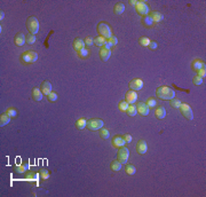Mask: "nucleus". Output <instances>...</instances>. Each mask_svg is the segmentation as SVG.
<instances>
[{
	"label": "nucleus",
	"mask_w": 206,
	"mask_h": 197,
	"mask_svg": "<svg viewBox=\"0 0 206 197\" xmlns=\"http://www.w3.org/2000/svg\"><path fill=\"white\" fill-rule=\"evenodd\" d=\"M156 95L158 96V99L167 101V100H172L175 97V93L174 91L169 87V86H160L156 89Z\"/></svg>",
	"instance_id": "nucleus-1"
},
{
	"label": "nucleus",
	"mask_w": 206,
	"mask_h": 197,
	"mask_svg": "<svg viewBox=\"0 0 206 197\" xmlns=\"http://www.w3.org/2000/svg\"><path fill=\"white\" fill-rule=\"evenodd\" d=\"M38 58V54L35 51H25L21 54L19 60L23 64H31V63H35Z\"/></svg>",
	"instance_id": "nucleus-2"
},
{
	"label": "nucleus",
	"mask_w": 206,
	"mask_h": 197,
	"mask_svg": "<svg viewBox=\"0 0 206 197\" xmlns=\"http://www.w3.org/2000/svg\"><path fill=\"white\" fill-rule=\"evenodd\" d=\"M97 33L103 37L104 39H109V38L112 36V31H111V29H110V25L108 24V23H105V22H100L99 24H97Z\"/></svg>",
	"instance_id": "nucleus-3"
},
{
	"label": "nucleus",
	"mask_w": 206,
	"mask_h": 197,
	"mask_svg": "<svg viewBox=\"0 0 206 197\" xmlns=\"http://www.w3.org/2000/svg\"><path fill=\"white\" fill-rule=\"evenodd\" d=\"M25 25H27V29H28L30 35H37L38 33V31H39V21L35 16L28 17Z\"/></svg>",
	"instance_id": "nucleus-4"
},
{
	"label": "nucleus",
	"mask_w": 206,
	"mask_h": 197,
	"mask_svg": "<svg viewBox=\"0 0 206 197\" xmlns=\"http://www.w3.org/2000/svg\"><path fill=\"white\" fill-rule=\"evenodd\" d=\"M103 126H104V122H103L102 119H99V118L88 119L87 121V125H86V127L89 131H97V130L102 128Z\"/></svg>",
	"instance_id": "nucleus-5"
},
{
	"label": "nucleus",
	"mask_w": 206,
	"mask_h": 197,
	"mask_svg": "<svg viewBox=\"0 0 206 197\" xmlns=\"http://www.w3.org/2000/svg\"><path fill=\"white\" fill-rule=\"evenodd\" d=\"M135 10L141 16H147L149 14V5L145 1H138L135 6Z\"/></svg>",
	"instance_id": "nucleus-6"
},
{
	"label": "nucleus",
	"mask_w": 206,
	"mask_h": 197,
	"mask_svg": "<svg viewBox=\"0 0 206 197\" xmlns=\"http://www.w3.org/2000/svg\"><path fill=\"white\" fill-rule=\"evenodd\" d=\"M181 113L183 115V117H186L188 121H192L194 119V113H192V109L191 107L187 103H181V105L179 107Z\"/></svg>",
	"instance_id": "nucleus-7"
},
{
	"label": "nucleus",
	"mask_w": 206,
	"mask_h": 197,
	"mask_svg": "<svg viewBox=\"0 0 206 197\" xmlns=\"http://www.w3.org/2000/svg\"><path fill=\"white\" fill-rule=\"evenodd\" d=\"M128 156H130V151L128 149L124 146L122 148H118V152H117V159L119 160L122 164H126L128 160Z\"/></svg>",
	"instance_id": "nucleus-8"
},
{
	"label": "nucleus",
	"mask_w": 206,
	"mask_h": 197,
	"mask_svg": "<svg viewBox=\"0 0 206 197\" xmlns=\"http://www.w3.org/2000/svg\"><path fill=\"white\" fill-rule=\"evenodd\" d=\"M128 87H130V89L135 91V92L136 91H140V89H142V87H143V80L141 78H134V79H132L131 82H130Z\"/></svg>",
	"instance_id": "nucleus-9"
},
{
	"label": "nucleus",
	"mask_w": 206,
	"mask_h": 197,
	"mask_svg": "<svg viewBox=\"0 0 206 197\" xmlns=\"http://www.w3.org/2000/svg\"><path fill=\"white\" fill-rule=\"evenodd\" d=\"M125 140H124V136L120 134H117L112 138V147L115 148H122L125 146Z\"/></svg>",
	"instance_id": "nucleus-10"
},
{
	"label": "nucleus",
	"mask_w": 206,
	"mask_h": 197,
	"mask_svg": "<svg viewBox=\"0 0 206 197\" xmlns=\"http://www.w3.org/2000/svg\"><path fill=\"white\" fill-rule=\"evenodd\" d=\"M135 149H136V152H138L139 155H144V154L147 152V149H148L147 142L144 140H139L138 141V143H136Z\"/></svg>",
	"instance_id": "nucleus-11"
},
{
	"label": "nucleus",
	"mask_w": 206,
	"mask_h": 197,
	"mask_svg": "<svg viewBox=\"0 0 206 197\" xmlns=\"http://www.w3.org/2000/svg\"><path fill=\"white\" fill-rule=\"evenodd\" d=\"M136 99H138V95H136L135 91L130 89L128 92H126V94H125V101L128 104H133L134 102H136Z\"/></svg>",
	"instance_id": "nucleus-12"
},
{
	"label": "nucleus",
	"mask_w": 206,
	"mask_h": 197,
	"mask_svg": "<svg viewBox=\"0 0 206 197\" xmlns=\"http://www.w3.org/2000/svg\"><path fill=\"white\" fill-rule=\"evenodd\" d=\"M136 110L142 116H148L150 111L149 107L144 103V102H139V103L136 104Z\"/></svg>",
	"instance_id": "nucleus-13"
},
{
	"label": "nucleus",
	"mask_w": 206,
	"mask_h": 197,
	"mask_svg": "<svg viewBox=\"0 0 206 197\" xmlns=\"http://www.w3.org/2000/svg\"><path fill=\"white\" fill-rule=\"evenodd\" d=\"M148 15L152 19V21H153L155 23H159V22H161V21L164 19V15H163L160 12H157V10L150 12Z\"/></svg>",
	"instance_id": "nucleus-14"
},
{
	"label": "nucleus",
	"mask_w": 206,
	"mask_h": 197,
	"mask_svg": "<svg viewBox=\"0 0 206 197\" xmlns=\"http://www.w3.org/2000/svg\"><path fill=\"white\" fill-rule=\"evenodd\" d=\"M14 41L17 46H23L24 44H27V39L24 37V35L22 32H17L15 35V38H14Z\"/></svg>",
	"instance_id": "nucleus-15"
},
{
	"label": "nucleus",
	"mask_w": 206,
	"mask_h": 197,
	"mask_svg": "<svg viewBox=\"0 0 206 197\" xmlns=\"http://www.w3.org/2000/svg\"><path fill=\"white\" fill-rule=\"evenodd\" d=\"M110 56H111V49H105V48L101 47V49H100V58L102 60L103 62H107L110 58Z\"/></svg>",
	"instance_id": "nucleus-16"
},
{
	"label": "nucleus",
	"mask_w": 206,
	"mask_h": 197,
	"mask_svg": "<svg viewBox=\"0 0 206 197\" xmlns=\"http://www.w3.org/2000/svg\"><path fill=\"white\" fill-rule=\"evenodd\" d=\"M31 95H32V99L35 101H37V102L42 100V92H41V89L39 87H35L32 89V92H31Z\"/></svg>",
	"instance_id": "nucleus-17"
},
{
	"label": "nucleus",
	"mask_w": 206,
	"mask_h": 197,
	"mask_svg": "<svg viewBox=\"0 0 206 197\" xmlns=\"http://www.w3.org/2000/svg\"><path fill=\"white\" fill-rule=\"evenodd\" d=\"M40 89H41L42 94L48 96V94L52 92V84L48 80H45V82H42V84L40 86Z\"/></svg>",
	"instance_id": "nucleus-18"
},
{
	"label": "nucleus",
	"mask_w": 206,
	"mask_h": 197,
	"mask_svg": "<svg viewBox=\"0 0 206 197\" xmlns=\"http://www.w3.org/2000/svg\"><path fill=\"white\" fill-rule=\"evenodd\" d=\"M141 23H142V25L144 27V28H152L153 27V24H155V22L152 21V19L150 17L149 15H147V16H142V19H141Z\"/></svg>",
	"instance_id": "nucleus-19"
},
{
	"label": "nucleus",
	"mask_w": 206,
	"mask_h": 197,
	"mask_svg": "<svg viewBox=\"0 0 206 197\" xmlns=\"http://www.w3.org/2000/svg\"><path fill=\"white\" fill-rule=\"evenodd\" d=\"M191 68H192V70H196V71H198L199 69L205 68V63H204V61L196 58V60H194V61H192V63H191Z\"/></svg>",
	"instance_id": "nucleus-20"
},
{
	"label": "nucleus",
	"mask_w": 206,
	"mask_h": 197,
	"mask_svg": "<svg viewBox=\"0 0 206 197\" xmlns=\"http://www.w3.org/2000/svg\"><path fill=\"white\" fill-rule=\"evenodd\" d=\"M124 12H125V5H124V2H117L115 5V7H113V13L116 15H122Z\"/></svg>",
	"instance_id": "nucleus-21"
},
{
	"label": "nucleus",
	"mask_w": 206,
	"mask_h": 197,
	"mask_svg": "<svg viewBox=\"0 0 206 197\" xmlns=\"http://www.w3.org/2000/svg\"><path fill=\"white\" fill-rule=\"evenodd\" d=\"M155 116H156L158 119L165 118V116H166V110H165V108L161 107V105H159L158 108H156V110H155Z\"/></svg>",
	"instance_id": "nucleus-22"
},
{
	"label": "nucleus",
	"mask_w": 206,
	"mask_h": 197,
	"mask_svg": "<svg viewBox=\"0 0 206 197\" xmlns=\"http://www.w3.org/2000/svg\"><path fill=\"white\" fill-rule=\"evenodd\" d=\"M73 48H75L76 52H78V51L81 49V48H85L84 40L80 39V38H76L75 40H73Z\"/></svg>",
	"instance_id": "nucleus-23"
},
{
	"label": "nucleus",
	"mask_w": 206,
	"mask_h": 197,
	"mask_svg": "<svg viewBox=\"0 0 206 197\" xmlns=\"http://www.w3.org/2000/svg\"><path fill=\"white\" fill-rule=\"evenodd\" d=\"M29 169H30L29 164L28 163H24V164H22V165H17V166L14 169V171L17 172V173H27L29 171Z\"/></svg>",
	"instance_id": "nucleus-24"
},
{
	"label": "nucleus",
	"mask_w": 206,
	"mask_h": 197,
	"mask_svg": "<svg viewBox=\"0 0 206 197\" xmlns=\"http://www.w3.org/2000/svg\"><path fill=\"white\" fill-rule=\"evenodd\" d=\"M122 164L118 159L112 160V162L110 163V167H111V170H112V171H115V172L120 171V170H122Z\"/></svg>",
	"instance_id": "nucleus-25"
},
{
	"label": "nucleus",
	"mask_w": 206,
	"mask_h": 197,
	"mask_svg": "<svg viewBox=\"0 0 206 197\" xmlns=\"http://www.w3.org/2000/svg\"><path fill=\"white\" fill-rule=\"evenodd\" d=\"M9 122H10V117L7 113H1L0 115V126L1 127L5 126V125H7Z\"/></svg>",
	"instance_id": "nucleus-26"
},
{
	"label": "nucleus",
	"mask_w": 206,
	"mask_h": 197,
	"mask_svg": "<svg viewBox=\"0 0 206 197\" xmlns=\"http://www.w3.org/2000/svg\"><path fill=\"white\" fill-rule=\"evenodd\" d=\"M39 177H40V179L41 180H48V179L50 178V173H49V171L46 169H41L40 171H39Z\"/></svg>",
	"instance_id": "nucleus-27"
},
{
	"label": "nucleus",
	"mask_w": 206,
	"mask_h": 197,
	"mask_svg": "<svg viewBox=\"0 0 206 197\" xmlns=\"http://www.w3.org/2000/svg\"><path fill=\"white\" fill-rule=\"evenodd\" d=\"M77 55L80 57V58H87L88 55H89V51L85 47V48H81V49H79L78 52H77Z\"/></svg>",
	"instance_id": "nucleus-28"
},
{
	"label": "nucleus",
	"mask_w": 206,
	"mask_h": 197,
	"mask_svg": "<svg viewBox=\"0 0 206 197\" xmlns=\"http://www.w3.org/2000/svg\"><path fill=\"white\" fill-rule=\"evenodd\" d=\"M126 113H127L128 116H131V117H134V116L138 113L136 105H134V104H130L128 108H127V110H126Z\"/></svg>",
	"instance_id": "nucleus-29"
},
{
	"label": "nucleus",
	"mask_w": 206,
	"mask_h": 197,
	"mask_svg": "<svg viewBox=\"0 0 206 197\" xmlns=\"http://www.w3.org/2000/svg\"><path fill=\"white\" fill-rule=\"evenodd\" d=\"M86 125H87V121L84 119V118H79V119L76 122V127H77L78 130H84L85 127H86Z\"/></svg>",
	"instance_id": "nucleus-30"
},
{
	"label": "nucleus",
	"mask_w": 206,
	"mask_h": 197,
	"mask_svg": "<svg viewBox=\"0 0 206 197\" xmlns=\"http://www.w3.org/2000/svg\"><path fill=\"white\" fill-rule=\"evenodd\" d=\"M125 172L128 174V175H134L135 172H136V167L132 164H126V167H125Z\"/></svg>",
	"instance_id": "nucleus-31"
},
{
	"label": "nucleus",
	"mask_w": 206,
	"mask_h": 197,
	"mask_svg": "<svg viewBox=\"0 0 206 197\" xmlns=\"http://www.w3.org/2000/svg\"><path fill=\"white\" fill-rule=\"evenodd\" d=\"M105 40H107V39H104V38L101 37V36H97V37L94 38V45H96V46H99V47H103V44H104Z\"/></svg>",
	"instance_id": "nucleus-32"
},
{
	"label": "nucleus",
	"mask_w": 206,
	"mask_h": 197,
	"mask_svg": "<svg viewBox=\"0 0 206 197\" xmlns=\"http://www.w3.org/2000/svg\"><path fill=\"white\" fill-rule=\"evenodd\" d=\"M39 177V174L35 173V172H27V175H25V179L27 180H30V181H36Z\"/></svg>",
	"instance_id": "nucleus-33"
},
{
	"label": "nucleus",
	"mask_w": 206,
	"mask_h": 197,
	"mask_svg": "<svg viewBox=\"0 0 206 197\" xmlns=\"http://www.w3.org/2000/svg\"><path fill=\"white\" fill-rule=\"evenodd\" d=\"M100 136H101V139H104V140H107V139H109V136H110V133L109 131L107 130V128H100Z\"/></svg>",
	"instance_id": "nucleus-34"
},
{
	"label": "nucleus",
	"mask_w": 206,
	"mask_h": 197,
	"mask_svg": "<svg viewBox=\"0 0 206 197\" xmlns=\"http://www.w3.org/2000/svg\"><path fill=\"white\" fill-rule=\"evenodd\" d=\"M169 104H171V107L172 108H179L180 105H181V101H180V99H172V100H169Z\"/></svg>",
	"instance_id": "nucleus-35"
},
{
	"label": "nucleus",
	"mask_w": 206,
	"mask_h": 197,
	"mask_svg": "<svg viewBox=\"0 0 206 197\" xmlns=\"http://www.w3.org/2000/svg\"><path fill=\"white\" fill-rule=\"evenodd\" d=\"M128 105H130V104L127 103L126 101H120V102H119V104H118V108H119V110H120L122 113H126V110H127Z\"/></svg>",
	"instance_id": "nucleus-36"
},
{
	"label": "nucleus",
	"mask_w": 206,
	"mask_h": 197,
	"mask_svg": "<svg viewBox=\"0 0 206 197\" xmlns=\"http://www.w3.org/2000/svg\"><path fill=\"white\" fill-rule=\"evenodd\" d=\"M145 104L149 107V109H151V108H155V107L157 105V101H156V99H153V97H149V99L147 100Z\"/></svg>",
	"instance_id": "nucleus-37"
},
{
	"label": "nucleus",
	"mask_w": 206,
	"mask_h": 197,
	"mask_svg": "<svg viewBox=\"0 0 206 197\" xmlns=\"http://www.w3.org/2000/svg\"><path fill=\"white\" fill-rule=\"evenodd\" d=\"M25 39H27V44L28 45H33L36 43V36L35 35H28L25 37Z\"/></svg>",
	"instance_id": "nucleus-38"
},
{
	"label": "nucleus",
	"mask_w": 206,
	"mask_h": 197,
	"mask_svg": "<svg viewBox=\"0 0 206 197\" xmlns=\"http://www.w3.org/2000/svg\"><path fill=\"white\" fill-rule=\"evenodd\" d=\"M150 41H151V40H150L149 38H147V37H141L140 39H139V43H140L142 46H145V47L149 46Z\"/></svg>",
	"instance_id": "nucleus-39"
},
{
	"label": "nucleus",
	"mask_w": 206,
	"mask_h": 197,
	"mask_svg": "<svg viewBox=\"0 0 206 197\" xmlns=\"http://www.w3.org/2000/svg\"><path fill=\"white\" fill-rule=\"evenodd\" d=\"M84 43H85V46H87V47L93 46V45H94V38L89 37V36H87V37L85 38Z\"/></svg>",
	"instance_id": "nucleus-40"
},
{
	"label": "nucleus",
	"mask_w": 206,
	"mask_h": 197,
	"mask_svg": "<svg viewBox=\"0 0 206 197\" xmlns=\"http://www.w3.org/2000/svg\"><path fill=\"white\" fill-rule=\"evenodd\" d=\"M6 113L9 116L10 118H15V117H16V115H17L16 110H15L14 108H8V109L6 110Z\"/></svg>",
	"instance_id": "nucleus-41"
},
{
	"label": "nucleus",
	"mask_w": 206,
	"mask_h": 197,
	"mask_svg": "<svg viewBox=\"0 0 206 197\" xmlns=\"http://www.w3.org/2000/svg\"><path fill=\"white\" fill-rule=\"evenodd\" d=\"M47 99H48L49 102H55V101L57 100V94L55 93V92H50V93L48 94Z\"/></svg>",
	"instance_id": "nucleus-42"
},
{
	"label": "nucleus",
	"mask_w": 206,
	"mask_h": 197,
	"mask_svg": "<svg viewBox=\"0 0 206 197\" xmlns=\"http://www.w3.org/2000/svg\"><path fill=\"white\" fill-rule=\"evenodd\" d=\"M108 41H109V43H110V44L112 45V47H115L116 45H117V44H118V39L116 38V36H113V35L110 38H109V39H108Z\"/></svg>",
	"instance_id": "nucleus-43"
},
{
	"label": "nucleus",
	"mask_w": 206,
	"mask_h": 197,
	"mask_svg": "<svg viewBox=\"0 0 206 197\" xmlns=\"http://www.w3.org/2000/svg\"><path fill=\"white\" fill-rule=\"evenodd\" d=\"M197 76L204 79V78L206 77V70H205V68H202V69H199V70L197 71Z\"/></svg>",
	"instance_id": "nucleus-44"
},
{
	"label": "nucleus",
	"mask_w": 206,
	"mask_h": 197,
	"mask_svg": "<svg viewBox=\"0 0 206 197\" xmlns=\"http://www.w3.org/2000/svg\"><path fill=\"white\" fill-rule=\"evenodd\" d=\"M203 78H200V77H198V76H195L194 77V84L195 85H202L203 84Z\"/></svg>",
	"instance_id": "nucleus-45"
},
{
	"label": "nucleus",
	"mask_w": 206,
	"mask_h": 197,
	"mask_svg": "<svg viewBox=\"0 0 206 197\" xmlns=\"http://www.w3.org/2000/svg\"><path fill=\"white\" fill-rule=\"evenodd\" d=\"M122 136H124V140H125L126 143H131L132 140H133V138H132L131 134H124Z\"/></svg>",
	"instance_id": "nucleus-46"
},
{
	"label": "nucleus",
	"mask_w": 206,
	"mask_h": 197,
	"mask_svg": "<svg viewBox=\"0 0 206 197\" xmlns=\"http://www.w3.org/2000/svg\"><path fill=\"white\" fill-rule=\"evenodd\" d=\"M150 48V49H156L157 47H158V44L156 43V41H153V40H151L150 41V44H149V46H148Z\"/></svg>",
	"instance_id": "nucleus-47"
},
{
	"label": "nucleus",
	"mask_w": 206,
	"mask_h": 197,
	"mask_svg": "<svg viewBox=\"0 0 206 197\" xmlns=\"http://www.w3.org/2000/svg\"><path fill=\"white\" fill-rule=\"evenodd\" d=\"M103 48H105V49H111V48H112V45H111L108 40H105L104 44H103Z\"/></svg>",
	"instance_id": "nucleus-48"
},
{
	"label": "nucleus",
	"mask_w": 206,
	"mask_h": 197,
	"mask_svg": "<svg viewBox=\"0 0 206 197\" xmlns=\"http://www.w3.org/2000/svg\"><path fill=\"white\" fill-rule=\"evenodd\" d=\"M136 4H138V1H136V0H130V5H131V6H134V7H135V6H136Z\"/></svg>",
	"instance_id": "nucleus-49"
},
{
	"label": "nucleus",
	"mask_w": 206,
	"mask_h": 197,
	"mask_svg": "<svg viewBox=\"0 0 206 197\" xmlns=\"http://www.w3.org/2000/svg\"><path fill=\"white\" fill-rule=\"evenodd\" d=\"M4 17H5V13L1 10V12H0V19L2 21V19H4Z\"/></svg>",
	"instance_id": "nucleus-50"
}]
</instances>
